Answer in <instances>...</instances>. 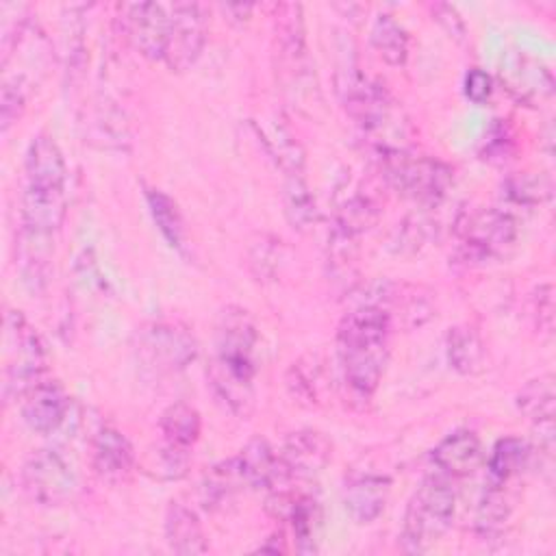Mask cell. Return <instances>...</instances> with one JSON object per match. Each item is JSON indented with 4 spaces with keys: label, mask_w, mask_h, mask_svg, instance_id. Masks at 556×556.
Listing matches in <instances>:
<instances>
[{
    "label": "cell",
    "mask_w": 556,
    "mask_h": 556,
    "mask_svg": "<svg viewBox=\"0 0 556 556\" xmlns=\"http://www.w3.org/2000/svg\"><path fill=\"white\" fill-rule=\"evenodd\" d=\"M519 413L530 419L536 428L554 426V408H556V389L554 376L543 374L539 378L528 380L515 400Z\"/></svg>",
    "instance_id": "cell-30"
},
{
    "label": "cell",
    "mask_w": 556,
    "mask_h": 556,
    "mask_svg": "<svg viewBox=\"0 0 556 556\" xmlns=\"http://www.w3.org/2000/svg\"><path fill=\"white\" fill-rule=\"evenodd\" d=\"M191 450L176 447L161 439V443L150 450L146 458V471L159 480H180L189 471Z\"/></svg>",
    "instance_id": "cell-38"
},
{
    "label": "cell",
    "mask_w": 556,
    "mask_h": 556,
    "mask_svg": "<svg viewBox=\"0 0 556 556\" xmlns=\"http://www.w3.org/2000/svg\"><path fill=\"white\" fill-rule=\"evenodd\" d=\"M456 515V491L452 478L432 473L410 495L404 519L400 543L408 554H424L432 549L445 532L452 528Z\"/></svg>",
    "instance_id": "cell-3"
},
{
    "label": "cell",
    "mask_w": 556,
    "mask_h": 556,
    "mask_svg": "<svg viewBox=\"0 0 556 556\" xmlns=\"http://www.w3.org/2000/svg\"><path fill=\"white\" fill-rule=\"evenodd\" d=\"M391 480L378 473L352 476L343 486V506L356 523L376 521L389 500Z\"/></svg>",
    "instance_id": "cell-21"
},
{
    "label": "cell",
    "mask_w": 556,
    "mask_h": 556,
    "mask_svg": "<svg viewBox=\"0 0 556 556\" xmlns=\"http://www.w3.org/2000/svg\"><path fill=\"white\" fill-rule=\"evenodd\" d=\"M122 28L126 39L152 61H163L167 30H169V4L163 2H135L122 7Z\"/></svg>",
    "instance_id": "cell-13"
},
{
    "label": "cell",
    "mask_w": 556,
    "mask_h": 556,
    "mask_svg": "<svg viewBox=\"0 0 556 556\" xmlns=\"http://www.w3.org/2000/svg\"><path fill=\"white\" fill-rule=\"evenodd\" d=\"M252 9H254L252 4H222V11H224V13L235 15V17H232V22H237V24L245 22V20L250 17Z\"/></svg>",
    "instance_id": "cell-47"
},
{
    "label": "cell",
    "mask_w": 556,
    "mask_h": 556,
    "mask_svg": "<svg viewBox=\"0 0 556 556\" xmlns=\"http://www.w3.org/2000/svg\"><path fill=\"white\" fill-rule=\"evenodd\" d=\"M46 350L37 330L20 311L4 315V397H22L43 378Z\"/></svg>",
    "instance_id": "cell-7"
},
{
    "label": "cell",
    "mask_w": 556,
    "mask_h": 556,
    "mask_svg": "<svg viewBox=\"0 0 556 556\" xmlns=\"http://www.w3.org/2000/svg\"><path fill=\"white\" fill-rule=\"evenodd\" d=\"M504 89L526 106H541L554 96L552 70L523 50H510L502 56L497 70Z\"/></svg>",
    "instance_id": "cell-12"
},
{
    "label": "cell",
    "mask_w": 556,
    "mask_h": 556,
    "mask_svg": "<svg viewBox=\"0 0 556 556\" xmlns=\"http://www.w3.org/2000/svg\"><path fill=\"white\" fill-rule=\"evenodd\" d=\"M278 456L291 478H311L328 465L332 456V443L326 434L302 428L285 439Z\"/></svg>",
    "instance_id": "cell-17"
},
{
    "label": "cell",
    "mask_w": 556,
    "mask_h": 556,
    "mask_svg": "<svg viewBox=\"0 0 556 556\" xmlns=\"http://www.w3.org/2000/svg\"><path fill=\"white\" fill-rule=\"evenodd\" d=\"M337 93L345 113L374 143V150L406 148L395 141L404 135L406 119L382 83L363 74L356 65H348L337 74Z\"/></svg>",
    "instance_id": "cell-2"
},
{
    "label": "cell",
    "mask_w": 556,
    "mask_h": 556,
    "mask_svg": "<svg viewBox=\"0 0 556 556\" xmlns=\"http://www.w3.org/2000/svg\"><path fill=\"white\" fill-rule=\"evenodd\" d=\"M374 154L382 180L424 208H434L452 185L450 165L434 156L415 154L408 148H378Z\"/></svg>",
    "instance_id": "cell-4"
},
{
    "label": "cell",
    "mask_w": 556,
    "mask_h": 556,
    "mask_svg": "<svg viewBox=\"0 0 556 556\" xmlns=\"http://www.w3.org/2000/svg\"><path fill=\"white\" fill-rule=\"evenodd\" d=\"M206 43V13L198 2L169 4V30L163 63L172 72L189 70Z\"/></svg>",
    "instance_id": "cell-11"
},
{
    "label": "cell",
    "mask_w": 556,
    "mask_h": 556,
    "mask_svg": "<svg viewBox=\"0 0 556 556\" xmlns=\"http://www.w3.org/2000/svg\"><path fill=\"white\" fill-rule=\"evenodd\" d=\"M513 510V500L506 491L504 482H491L484 489L478 508H476V534L480 539H493L504 530V523L508 521Z\"/></svg>",
    "instance_id": "cell-32"
},
{
    "label": "cell",
    "mask_w": 556,
    "mask_h": 556,
    "mask_svg": "<svg viewBox=\"0 0 556 556\" xmlns=\"http://www.w3.org/2000/svg\"><path fill=\"white\" fill-rule=\"evenodd\" d=\"M430 11H432V20H437V24L456 41H463L465 35H467V28H465V22L460 17V13L452 7V4H445V2H434L430 4Z\"/></svg>",
    "instance_id": "cell-44"
},
{
    "label": "cell",
    "mask_w": 556,
    "mask_h": 556,
    "mask_svg": "<svg viewBox=\"0 0 556 556\" xmlns=\"http://www.w3.org/2000/svg\"><path fill=\"white\" fill-rule=\"evenodd\" d=\"M463 91H465L467 100H471L473 104H484L491 98V93H493V78H491V74L480 70V67H471L465 74Z\"/></svg>",
    "instance_id": "cell-43"
},
{
    "label": "cell",
    "mask_w": 556,
    "mask_h": 556,
    "mask_svg": "<svg viewBox=\"0 0 556 556\" xmlns=\"http://www.w3.org/2000/svg\"><path fill=\"white\" fill-rule=\"evenodd\" d=\"M432 463L447 478H467L482 463L480 437L469 428H458L443 437L432 450Z\"/></svg>",
    "instance_id": "cell-19"
},
{
    "label": "cell",
    "mask_w": 556,
    "mask_h": 556,
    "mask_svg": "<svg viewBox=\"0 0 556 556\" xmlns=\"http://www.w3.org/2000/svg\"><path fill=\"white\" fill-rule=\"evenodd\" d=\"M67 165L54 137L41 132L33 137L24 159V187L65 191Z\"/></svg>",
    "instance_id": "cell-18"
},
{
    "label": "cell",
    "mask_w": 556,
    "mask_h": 556,
    "mask_svg": "<svg viewBox=\"0 0 556 556\" xmlns=\"http://www.w3.org/2000/svg\"><path fill=\"white\" fill-rule=\"evenodd\" d=\"M513 137L504 124H495L489 132V139H484V159L489 161H504L510 152Z\"/></svg>",
    "instance_id": "cell-45"
},
{
    "label": "cell",
    "mask_w": 556,
    "mask_h": 556,
    "mask_svg": "<svg viewBox=\"0 0 556 556\" xmlns=\"http://www.w3.org/2000/svg\"><path fill=\"white\" fill-rule=\"evenodd\" d=\"M232 465L243 486L269 491L280 482L293 480L282 467L278 452L263 437L250 439L232 458Z\"/></svg>",
    "instance_id": "cell-16"
},
{
    "label": "cell",
    "mask_w": 556,
    "mask_h": 556,
    "mask_svg": "<svg viewBox=\"0 0 556 556\" xmlns=\"http://www.w3.org/2000/svg\"><path fill=\"white\" fill-rule=\"evenodd\" d=\"M256 137L261 139L267 156L276 163V167L287 176H304V150L291 130L282 124H258L252 122Z\"/></svg>",
    "instance_id": "cell-25"
},
{
    "label": "cell",
    "mask_w": 556,
    "mask_h": 556,
    "mask_svg": "<svg viewBox=\"0 0 556 556\" xmlns=\"http://www.w3.org/2000/svg\"><path fill=\"white\" fill-rule=\"evenodd\" d=\"M28 89L30 83L24 74H7L2 80V89H0V126L2 132H7L11 128V124H15L28 102Z\"/></svg>",
    "instance_id": "cell-40"
},
{
    "label": "cell",
    "mask_w": 556,
    "mask_h": 556,
    "mask_svg": "<svg viewBox=\"0 0 556 556\" xmlns=\"http://www.w3.org/2000/svg\"><path fill=\"white\" fill-rule=\"evenodd\" d=\"M430 237H432V222L426 219L424 215H408L400 224L395 237L391 239V248L397 254H415Z\"/></svg>",
    "instance_id": "cell-41"
},
{
    "label": "cell",
    "mask_w": 556,
    "mask_h": 556,
    "mask_svg": "<svg viewBox=\"0 0 556 556\" xmlns=\"http://www.w3.org/2000/svg\"><path fill=\"white\" fill-rule=\"evenodd\" d=\"M382 215V202L378 193L369 187L358 185L352 193H345L343 200L337 204V215H334V228L361 237L363 232L371 230Z\"/></svg>",
    "instance_id": "cell-24"
},
{
    "label": "cell",
    "mask_w": 556,
    "mask_h": 556,
    "mask_svg": "<svg viewBox=\"0 0 556 556\" xmlns=\"http://www.w3.org/2000/svg\"><path fill=\"white\" fill-rule=\"evenodd\" d=\"M22 419L33 432L52 434L70 415V395L59 380L41 378L22 397Z\"/></svg>",
    "instance_id": "cell-14"
},
{
    "label": "cell",
    "mask_w": 556,
    "mask_h": 556,
    "mask_svg": "<svg viewBox=\"0 0 556 556\" xmlns=\"http://www.w3.org/2000/svg\"><path fill=\"white\" fill-rule=\"evenodd\" d=\"M456 258L465 265H482L506 256L517 241V219L495 206H469L454 219Z\"/></svg>",
    "instance_id": "cell-6"
},
{
    "label": "cell",
    "mask_w": 556,
    "mask_h": 556,
    "mask_svg": "<svg viewBox=\"0 0 556 556\" xmlns=\"http://www.w3.org/2000/svg\"><path fill=\"white\" fill-rule=\"evenodd\" d=\"M285 534L282 532H274L271 536H267L265 543H261V552H271V554H282L287 552V545H285Z\"/></svg>",
    "instance_id": "cell-46"
},
{
    "label": "cell",
    "mask_w": 556,
    "mask_h": 556,
    "mask_svg": "<svg viewBox=\"0 0 556 556\" xmlns=\"http://www.w3.org/2000/svg\"><path fill=\"white\" fill-rule=\"evenodd\" d=\"M391 330L389 313L374 302L356 304L339 321L337 358L352 402L367 404L376 393L389 358Z\"/></svg>",
    "instance_id": "cell-1"
},
{
    "label": "cell",
    "mask_w": 556,
    "mask_h": 556,
    "mask_svg": "<svg viewBox=\"0 0 556 556\" xmlns=\"http://www.w3.org/2000/svg\"><path fill=\"white\" fill-rule=\"evenodd\" d=\"M363 302H374V304L382 306L389 313L391 324L397 317L400 324L406 328L426 324L434 313L430 295L421 293V287H413V285L382 282L378 293H374L371 298H367Z\"/></svg>",
    "instance_id": "cell-20"
},
{
    "label": "cell",
    "mask_w": 556,
    "mask_h": 556,
    "mask_svg": "<svg viewBox=\"0 0 556 556\" xmlns=\"http://www.w3.org/2000/svg\"><path fill=\"white\" fill-rule=\"evenodd\" d=\"M445 356L460 376H476L484 369L486 350L480 334L471 326H454L445 334Z\"/></svg>",
    "instance_id": "cell-27"
},
{
    "label": "cell",
    "mask_w": 556,
    "mask_h": 556,
    "mask_svg": "<svg viewBox=\"0 0 556 556\" xmlns=\"http://www.w3.org/2000/svg\"><path fill=\"white\" fill-rule=\"evenodd\" d=\"M206 380L215 400L237 419H245L254 408V378L232 371L211 358Z\"/></svg>",
    "instance_id": "cell-22"
},
{
    "label": "cell",
    "mask_w": 556,
    "mask_h": 556,
    "mask_svg": "<svg viewBox=\"0 0 556 556\" xmlns=\"http://www.w3.org/2000/svg\"><path fill=\"white\" fill-rule=\"evenodd\" d=\"M20 482L28 500L41 506H61L76 491V476L70 463L52 447L33 450L24 458Z\"/></svg>",
    "instance_id": "cell-9"
},
{
    "label": "cell",
    "mask_w": 556,
    "mask_h": 556,
    "mask_svg": "<svg viewBox=\"0 0 556 556\" xmlns=\"http://www.w3.org/2000/svg\"><path fill=\"white\" fill-rule=\"evenodd\" d=\"M137 465L132 443L113 426L100 428L91 439V467L109 484L126 482Z\"/></svg>",
    "instance_id": "cell-15"
},
{
    "label": "cell",
    "mask_w": 556,
    "mask_h": 556,
    "mask_svg": "<svg viewBox=\"0 0 556 556\" xmlns=\"http://www.w3.org/2000/svg\"><path fill=\"white\" fill-rule=\"evenodd\" d=\"M146 202L163 239L172 248H182L187 239V228H185V219L178 204L165 191L154 187L146 189Z\"/></svg>",
    "instance_id": "cell-34"
},
{
    "label": "cell",
    "mask_w": 556,
    "mask_h": 556,
    "mask_svg": "<svg viewBox=\"0 0 556 556\" xmlns=\"http://www.w3.org/2000/svg\"><path fill=\"white\" fill-rule=\"evenodd\" d=\"M165 541L172 552L182 556L204 554L208 549L198 513L182 502H172L165 510Z\"/></svg>",
    "instance_id": "cell-23"
},
{
    "label": "cell",
    "mask_w": 556,
    "mask_h": 556,
    "mask_svg": "<svg viewBox=\"0 0 556 556\" xmlns=\"http://www.w3.org/2000/svg\"><path fill=\"white\" fill-rule=\"evenodd\" d=\"M369 41L378 56L389 65H404L408 59V33L406 28L389 13H380L369 33Z\"/></svg>",
    "instance_id": "cell-33"
},
{
    "label": "cell",
    "mask_w": 556,
    "mask_h": 556,
    "mask_svg": "<svg viewBox=\"0 0 556 556\" xmlns=\"http://www.w3.org/2000/svg\"><path fill=\"white\" fill-rule=\"evenodd\" d=\"M552 195V180L536 172H517L504 180V198L515 206L532 208Z\"/></svg>",
    "instance_id": "cell-37"
},
{
    "label": "cell",
    "mask_w": 556,
    "mask_h": 556,
    "mask_svg": "<svg viewBox=\"0 0 556 556\" xmlns=\"http://www.w3.org/2000/svg\"><path fill=\"white\" fill-rule=\"evenodd\" d=\"M52 235H39L26 228H20L17 237V265L22 280L33 289L39 291L48 282V269L52 258Z\"/></svg>",
    "instance_id": "cell-26"
},
{
    "label": "cell",
    "mask_w": 556,
    "mask_h": 556,
    "mask_svg": "<svg viewBox=\"0 0 556 556\" xmlns=\"http://www.w3.org/2000/svg\"><path fill=\"white\" fill-rule=\"evenodd\" d=\"M135 352L148 371L169 376L187 369L195 361L198 341L180 321H150L137 332Z\"/></svg>",
    "instance_id": "cell-8"
},
{
    "label": "cell",
    "mask_w": 556,
    "mask_h": 556,
    "mask_svg": "<svg viewBox=\"0 0 556 556\" xmlns=\"http://www.w3.org/2000/svg\"><path fill=\"white\" fill-rule=\"evenodd\" d=\"M256 348H258V330L248 308L230 304L222 308L215 324V356L219 365L245 374L256 376Z\"/></svg>",
    "instance_id": "cell-10"
},
{
    "label": "cell",
    "mask_w": 556,
    "mask_h": 556,
    "mask_svg": "<svg viewBox=\"0 0 556 556\" xmlns=\"http://www.w3.org/2000/svg\"><path fill=\"white\" fill-rule=\"evenodd\" d=\"M274 37H276V56H278L285 91L291 96L295 106H311L313 102H319L315 67L306 46L302 4L298 2L276 4Z\"/></svg>",
    "instance_id": "cell-5"
},
{
    "label": "cell",
    "mask_w": 556,
    "mask_h": 556,
    "mask_svg": "<svg viewBox=\"0 0 556 556\" xmlns=\"http://www.w3.org/2000/svg\"><path fill=\"white\" fill-rule=\"evenodd\" d=\"M285 521H289L293 539H295V549L311 554L317 549L315 545V536H317V528L321 521V510L315 497L306 495V493H298Z\"/></svg>",
    "instance_id": "cell-35"
},
{
    "label": "cell",
    "mask_w": 556,
    "mask_h": 556,
    "mask_svg": "<svg viewBox=\"0 0 556 556\" xmlns=\"http://www.w3.org/2000/svg\"><path fill=\"white\" fill-rule=\"evenodd\" d=\"M530 317L539 334L552 337L554 332V287L541 282L530 295Z\"/></svg>",
    "instance_id": "cell-42"
},
{
    "label": "cell",
    "mask_w": 556,
    "mask_h": 556,
    "mask_svg": "<svg viewBox=\"0 0 556 556\" xmlns=\"http://www.w3.org/2000/svg\"><path fill=\"white\" fill-rule=\"evenodd\" d=\"M159 430H161V439L182 447V450H191L202 432V419L200 413L187 404V402H174L169 404L161 417H159Z\"/></svg>",
    "instance_id": "cell-31"
},
{
    "label": "cell",
    "mask_w": 556,
    "mask_h": 556,
    "mask_svg": "<svg viewBox=\"0 0 556 556\" xmlns=\"http://www.w3.org/2000/svg\"><path fill=\"white\" fill-rule=\"evenodd\" d=\"M282 204H285V215L293 228L306 230L317 222V202L304 176L285 178Z\"/></svg>",
    "instance_id": "cell-36"
},
{
    "label": "cell",
    "mask_w": 556,
    "mask_h": 556,
    "mask_svg": "<svg viewBox=\"0 0 556 556\" xmlns=\"http://www.w3.org/2000/svg\"><path fill=\"white\" fill-rule=\"evenodd\" d=\"M287 389L293 400L304 406H317L328 389L324 363L317 354H306L291 363L287 371Z\"/></svg>",
    "instance_id": "cell-28"
},
{
    "label": "cell",
    "mask_w": 556,
    "mask_h": 556,
    "mask_svg": "<svg viewBox=\"0 0 556 556\" xmlns=\"http://www.w3.org/2000/svg\"><path fill=\"white\" fill-rule=\"evenodd\" d=\"M532 454H534V447L526 439L513 437V434L502 437L493 445L486 460L489 480L508 484L513 478L521 476L530 467Z\"/></svg>",
    "instance_id": "cell-29"
},
{
    "label": "cell",
    "mask_w": 556,
    "mask_h": 556,
    "mask_svg": "<svg viewBox=\"0 0 556 556\" xmlns=\"http://www.w3.org/2000/svg\"><path fill=\"white\" fill-rule=\"evenodd\" d=\"M241 484L239 476H237V469L232 465V458L211 467V471L204 476L202 484H200V497H202V504L206 508H217L222 506Z\"/></svg>",
    "instance_id": "cell-39"
}]
</instances>
